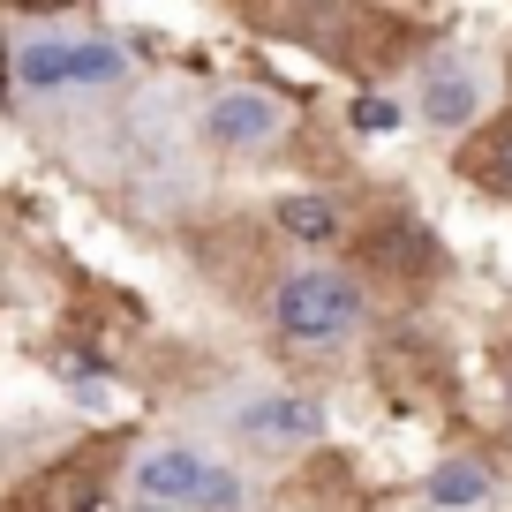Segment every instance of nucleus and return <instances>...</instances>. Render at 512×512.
<instances>
[{"mask_svg":"<svg viewBox=\"0 0 512 512\" xmlns=\"http://www.w3.org/2000/svg\"><path fill=\"white\" fill-rule=\"evenodd\" d=\"M362 317H369V287L347 264H294V272L272 279V332L287 347L332 354L362 332Z\"/></svg>","mask_w":512,"mask_h":512,"instance_id":"f257e3e1","label":"nucleus"},{"mask_svg":"<svg viewBox=\"0 0 512 512\" xmlns=\"http://www.w3.org/2000/svg\"><path fill=\"white\" fill-rule=\"evenodd\" d=\"M128 497H136V505H159V512H241L249 482H241L226 460H211L204 445H181L174 437V445L136 452Z\"/></svg>","mask_w":512,"mask_h":512,"instance_id":"f03ea898","label":"nucleus"},{"mask_svg":"<svg viewBox=\"0 0 512 512\" xmlns=\"http://www.w3.org/2000/svg\"><path fill=\"white\" fill-rule=\"evenodd\" d=\"M136 76V53L113 38H76V31H31L16 38V83L31 98H61V91H113Z\"/></svg>","mask_w":512,"mask_h":512,"instance_id":"7ed1b4c3","label":"nucleus"},{"mask_svg":"<svg viewBox=\"0 0 512 512\" xmlns=\"http://www.w3.org/2000/svg\"><path fill=\"white\" fill-rule=\"evenodd\" d=\"M490 83H482V68L467 61V53H430L415 76V113L437 128V136H475L482 121H490Z\"/></svg>","mask_w":512,"mask_h":512,"instance_id":"20e7f679","label":"nucleus"},{"mask_svg":"<svg viewBox=\"0 0 512 512\" xmlns=\"http://www.w3.org/2000/svg\"><path fill=\"white\" fill-rule=\"evenodd\" d=\"M324 400H309V392H249V400L234 407V437L256 452H309L324 445Z\"/></svg>","mask_w":512,"mask_h":512,"instance_id":"39448f33","label":"nucleus"},{"mask_svg":"<svg viewBox=\"0 0 512 512\" xmlns=\"http://www.w3.org/2000/svg\"><path fill=\"white\" fill-rule=\"evenodd\" d=\"M279 128H287V106H279L272 91H256V83H226V91L204 98V144L234 151V159H249V151H272Z\"/></svg>","mask_w":512,"mask_h":512,"instance_id":"423d86ee","label":"nucleus"},{"mask_svg":"<svg viewBox=\"0 0 512 512\" xmlns=\"http://www.w3.org/2000/svg\"><path fill=\"white\" fill-rule=\"evenodd\" d=\"M362 264L369 272H392V279H430V272H445V241L415 211H384V219L362 226Z\"/></svg>","mask_w":512,"mask_h":512,"instance_id":"0eeeda50","label":"nucleus"},{"mask_svg":"<svg viewBox=\"0 0 512 512\" xmlns=\"http://www.w3.org/2000/svg\"><path fill=\"white\" fill-rule=\"evenodd\" d=\"M272 226L294 241V249H309V256H317V249H339V241H347V211H339L324 189H294V196H279V204H272Z\"/></svg>","mask_w":512,"mask_h":512,"instance_id":"6e6552de","label":"nucleus"},{"mask_svg":"<svg viewBox=\"0 0 512 512\" xmlns=\"http://www.w3.org/2000/svg\"><path fill=\"white\" fill-rule=\"evenodd\" d=\"M422 497H430L437 512H475L497 497V467L482 460V452H445V460L422 475Z\"/></svg>","mask_w":512,"mask_h":512,"instance_id":"1a4fd4ad","label":"nucleus"},{"mask_svg":"<svg viewBox=\"0 0 512 512\" xmlns=\"http://www.w3.org/2000/svg\"><path fill=\"white\" fill-rule=\"evenodd\" d=\"M460 174L475 181V189H490V196L512 204V113H497V121L475 128V144L460 151Z\"/></svg>","mask_w":512,"mask_h":512,"instance_id":"9d476101","label":"nucleus"},{"mask_svg":"<svg viewBox=\"0 0 512 512\" xmlns=\"http://www.w3.org/2000/svg\"><path fill=\"white\" fill-rule=\"evenodd\" d=\"M354 128H362V136H392V128H400V106H392V98H354Z\"/></svg>","mask_w":512,"mask_h":512,"instance_id":"9b49d317","label":"nucleus"},{"mask_svg":"<svg viewBox=\"0 0 512 512\" xmlns=\"http://www.w3.org/2000/svg\"><path fill=\"white\" fill-rule=\"evenodd\" d=\"M128 512H159V505H128Z\"/></svg>","mask_w":512,"mask_h":512,"instance_id":"f8f14e48","label":"nucleus"}]
</instances>
